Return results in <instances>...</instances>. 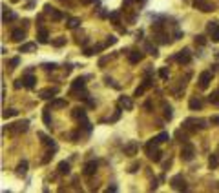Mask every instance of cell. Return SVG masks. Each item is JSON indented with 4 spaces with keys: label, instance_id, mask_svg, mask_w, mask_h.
Masks as SVG:
<instances>
[{
    "label": "cell",
    "instance_id": "obj_1",
    "mask_svg": "<svg viewBox=\"0 0 219 193\" xmlns=\"http://www.w3.org/2000/svg\"><path fill=\"white\" fill-rule=\"evenodd\" d=\"M137 151H139V142H135V140H130L124 146V155H128V157L137 155Z\"/></svg>",
    "mask_w": 219,
    "mask_h": 193
},
{
    "label": "cell",
    "instance_id": "obj_2",
    "mask_svg": "<svg viewBox=\"0 0 219 193\" xmlns=\"http://www.w3.org/2000/svg\"><path fill=\"white\" fill-rule=\"evenodd\" d=\"M170 184H172V188H173V189H183V191L186 189V182H184L183 175H175V177H172Z\"/></svg>",
    "mask_w": 219,
    "mask_h": 193
},
{
    "label": "cell",
    "instance_id": "obj_3",
    "mask_svg": "<svg viewBox=\"0 0 219 193\" xmlns=\"http://www.w3.org/2000/svg\"><path fill=\"white\" fill-rule=\"evenodd\" d=\"M210 80H212V73H210V71H203V73L199 75V88L206 89L208 84H210Z\"/></svg>",
    "mask_w": 219,
    "mask_h": 193
},
{
    "label": "cell",
    "instance_id": "obj_4",
    "mask_svg": "<svg viewBox=\"0 0 219 193\" xmlns=\"http://www.w3.org/2000/svg\"><path fill=\"white\" fill-rule=\"evenodd\" d=\"M181 157H183V160H188V162L194 159V146H192V144H184V146H183Z\"/></svg>",
    "mask_w": 219,
    "mask_h": 193
},
{
    "label": "cell",
    "instance_id": "obj_5",
    "mask_svg": "<svg viewBox=\"0 0 219 193\" xmlns=\"http://www.w3.org/2000/svg\"><path fill=\"white\" fill-rule=\"evenodd\" d=\"M175 60H177L179 64H188L192 60V55H190V49H183L179 51L177 55H175Z\"/></svg>",
    "mask_w": 219,
    "mask_h": 193
},
{
    "label": "cell",
    "instance_id": "obj_6",
    "mask_svg": "<svg viewBox=\"0 0 219 193\" xmlns=\"http://www.w3.org/2000/svg\"><path fill=\"white\" fill-rule=\"evenodd\" d=\"M58 93V88H50V89H42L38 95H40V99L44 100H48V99H53V96Z\"/></svg>",
    "mask_w": 219,
    "mask_h": 193
},
{
    "label": "cell",
    "instance_id": "obj_7",
    "mask_svg": "<svg viewBox=\"0 0 219 193\" xmlns=\"http://www.w3.org/2000/svg\"><path fill=\"white\" fill-rule=\"evenodd\" d=\"M97 171V162L95 160H92V162H88L86 166H84V175L86 177H90V175H93Z\"/></svg>",
    "mask_w": 219,
    "mask_h": 193
},
{
    "label": "cell",
    "instance_id": "obj_8",
    "mask_svg": "<svg viewBox=\"0 0 219 193\" xmlns=\"http://www.w3.org/2000/svg\"><path fill=\"white\" fill-rule=\"evenodd\" d=\"M44 9H46V13H48L53 20H62V13H60V11H57V9H53L51 6H46Z\"/></svg>",
    "mask_w": 219,
    "mask_h": 193
},
{
    "label": "cell",
    "instance_id": "obj_9",
    "mask_svg": "<svg viewBox=\"0 0 219 193\" xmlns=\"http://www.w3.org/2000/svg\"><path fill=\"white\" fill-rule=\"evenodd\" d=\"M195 7H197V9H201V11H205V13H208V11H212V9H214L208 2H205V0H195Z\"/></svg>",
    "mask_w": 219,
    "mask_h": 193
},
{
    "label": "cell",
    "instance_id": "obj_10",
    "mask_svg": "<svg viewBox=\"0 0 219 193\" xmlns=\"http://www.w3.org/2000/svg\"><path fill=\"white\" fill-rule=\"evenodd\" d=\"M142 57H144V55H142V51H134V53H130V55H128V60H130L131 64H137V62H141V60H142Z\"/></svg>",
    "mask_w": 219,
    "mask_h": 193
},
{
    "label": "cell",
    "instance_id": "obj_11",
    "mask_svg": "<svg viewBox=\"0 0 219 193\" xmlns=\"http://www.w3.org/2000/svg\"><path fill=\"white\" fill-rule=\"evenodd\" d=\"M148 157H150L153 162H159V160H161V157H163V153H161V150L153 148V150H150V151H148Z\"/></svg>",
    "mask_w": 219,
    "mask_h": 193
},
{
    "label": "cell",
    "instance_id": "obj_12",
    "mask_svg": "<svg viewBox=\"0 0 219 193\" xmlns=\"http://www.w3.org/2000/svg\"><path fill=\"white\" fill-rule=\"evenodd\" d=\"M58 173L60 175H68L70 173V162H66V160H62V162H58Z\"/></svg>",
    "mask_w": 219,
    "mask_h": 193
},
{
    "label": "cell",
    "instance_id": "obj_13",
    "mask_svg": "<svg viewBox=\"0 0 219 193\" xmlns=\"http://www.w3.org/2000/svg\"><path fill=\"white\" fill-rule=\"evenodd\" d=\"M119 104H121L124 109H131V108H134V102H131L130 96H121V99H119Z\"/></svg>",
    "mask_w": 219,
    "mask_h": 193
},
{
    "label": "cell",
    "instance_id": "obj_14",
    "mask_svg": "<svg viewBox=\"0 0 219 193\" xmlns=\"http://www.w3.org/2000/svg\"><path fill=\"white\" fill-rule=\"evenodd\" d=\"M2 9H4V16H2L4 24H8V22H11V20H15V18H16V15H15L13 11H8V7H6V6H4Z\"/></svg>",
    "mask_w": 219,
    "mask_h": 193
},
{
    "label": "cell",
    "instance_id": "obj_15",
    "mask_svg": "<svg viewBox=\"0 0 219 193\" xmlns=\"http://www.w3.org/2000/svg\"><path fill=\"white\" fill-rule=\"evenodd\" d=\"M35 49H37V44H33V42H28V44L20 46V53H29V51H35Z\"/></svg>",
    "mask_w": 219,
    "mask_h": 193
},
{
    "label": "cell",
    "instance_id": "obj_16",
    "mask_svg": "<svg viewBox=\"0 0 219 193\" xmlns=\"http://www.w3.org/2000/svg\"><path fill=\"white\" fill-rule=\"evenodd\" d=\"M35 82H37V79H35L33 75H26V77H24V80H22V84H24L26 88H29V89H31V88H35Z\"/></svg>",
    "mask_w": 219,
    "mask_h": 193
},
{
    "label": "cell",
    "instance_id": "obj_17",
    "mask_svg": "<svg viewBox=\"0 0 219 193\" xmlns=\"http://www.w3.org/2000/svg\"><path fill=\"white\" fill-rule=\"evenodd\" d=\"M73 117H75L77 120L86 118V109H84V108H75V109H73Z\"/></svg>",
    "mask_w": 219,
    "mask_h": 193
},
{
    "label": "cell",
    "instance_id": "obj_18",
    "mask_svg": "<svg viewBox=\"0 0 219 193\" xmlns=\"http://www.w3.org/2000/svg\"><path fill=\"white\" fill-rule=\"evenodd\" d=\"M37 38H38V42H40V44H48V42H50V40H48V31L44 29V28L38 31V37H37Z\"/></svg>",
    "mask_w": 219,
    "mask_h": 193
},
{
    "label": "cell",
    "instance_id": "obj_19",
    "mask_svg": "<svg viewBox=\"0 0 219 193\" xmlns=\"http://www.w3.org/2000/svg\"><path fill=\"white\" fill-rule=\"evenodd\" d=\"M203 108V102L199 100V99H195V96H194V99H190V109H201Z\"/></svg>",
    "mask_w": 219,
    "mask_h": 193
},
{
    "label": "cell",
    "instance_id": "obj_20",
    "mask_svg": "<svg viewBox=\"0 0 219 193\" xmlns=\"http://www.w3.org/2000/svg\"><path fill=\"white\" fill-rule=\"evenodd\" d=\"M82 88H84V77L75 79V80H73V84H71V89L75 91V89H82Z\"/></svg>",
    "mask_w": 219,
    "mask_h": 193
},
{
    "label": "cell",
    "instance_id": "obj_21",
    "mask_svg": "<svg viewBox=\"0 0 219 193\" xmlns=\"http://www.w3.org/2000/svg\"><path fill=\"white\" fill-rule=\"evenodd\" d=\"M28 124H29V122H28V120H22V122H18V124H15V131H16V133H20V131H22V133H24V131L28 129Z\"/></svg>",
    "mask_w": 219,
    "mask_h": 193
},
{
    "label": "cell",
    "instance_id": "obj_22",
    "mask_svg": "<svg viewBox=\"0 0 219 193\" xmlns=\"http://www.w3.org/2000/svg\"><path fill=\"white\" fill-rule=\"evenodd\" d=\"M144 49H146V51H148V53H150L152 57H157V47H155V46H153V44H150V42H146V44H144Z\"/></svg>",
    "mask_w": 219,
    "mask_h": 193
},
{
    "label": "cell",
    "instance_id": "obj_23",
    "mask_svg": "<svg viewBox=\"0 0 219 193\" xmlns=\"http://www.w3.org/2000/svg\"><path fill=\"white\" fill-rule=\"evenodd\" d=\"M11 38H13L15 42H20L22 38H24V31H22V29H15V31L11 33Z\"/></svg>",
    "mask_w": 219,
    "mask_h": 193
},
{
    "label": "cell",
    "instance_id": "obj_24",
    "mask_svg": "<svg viewBox=\"0 0 219 193\" xmlns=\"http://www.w3.org/2000/svg\"><path fill=\"white\" fill-rule=\"evenodd\" d=\"M26 171H28V162L22 160V162L18 164V168H16V173H18V175H26Z\"/></svg>",
    "mask_w": 219,
    "mask_h": 193
},
{
    "label": "cell",
    "instance_id": "obj_25",
    "mask_svg": "<svg viewBox=\"0 0 219 193\" xmlns=\"http://www.w3.org/2000/svg\"><path fill=\"white\" fill-rule=\"evenodd\" d=\"M208 100H210L214 106H219V91H214V93L208 96Z\"/></svg>",
    "mask_w": 219,
    "mask_h": 193
},
{
    "label": "cell",
    "instance_id": "obj_26",
    "mask_svg": "<svg viewBox=\"0 0 219 193\" xmlns=\"http://www.w3.org/2000/svg\"><path fill=\"white\" fill-rule=\"evenodd\" d=\"M79 24H80V20H79V18H70V20H68V24H66V26H68L70 29H75V28L79 26Z\"/></svg>",
    "mask_w": 219,
    "mask_h": 193
},
{
    "label": "cell",
    "instance_id": "obj_27",
    "mask_svg": "<svg viewBox=\"0 0 219 193\" xmlns=\"http://www.w3.org/2000/svg\"><path fill=\"white\" fill-rule=\"evenodd\" d=\"M217 164H219V160H217V155H210V159H208V166L212 168H217Z\"/></svg>",
    "mask_w": 219,
    "mask_h": 193
},
{
    "label": "cell",
    "instance_id": "obj_28",
    "mask_svg": "<svg viewBox=\"0 0 219 193\" xmlns=\"http://www.w3.org/2000/svg\"><path fill=\"white\" fill-rule=\"evenodd\" d=\"M159 77H161L163 80H168V77H170V71H168V67H161V69H159Z\"/></svg>",
    "mask_w": 219,
    "mask_h": 193
},
{
    "label": "cell",
    "instance_id": "obj_29",
    "mask_svg": "<svg viewBox=\"0 0 219 193\" xmlns=\"http://www.w3.org/2000/svg\"><path fill=\"white\" fill-rule=\"evenodd\" d=\"M16 115H18V111H16V109H4V113H2V117H4V118L16 117Z\"/></svg>",
    "mask_w": 219,
    "mask_h": 193
},
{
    "label": "cell",
    "instance_id": "obj_30",
    "mask_svg": "<svg viewBox=\"0 0 219 193\" xmlns=\"http://www.w3.org/2000/svg\"><path fill=\"white\" fill-rule=\"evenodd\" d=\"M210 35H212V40L214 42H219V24H217V28H214L210 31Z\"/></svg>",
    "mask_w": 219,
    "mask_h": 193
},
{
    "label": "cell",
    "instance_id": "obj_31",
    "mask_svg": "<svg viewBox=\"0 0 219 193\" xmlns=\"http://www.w3.org/2000/svg\"><path fill=\"white\" fill-rule=\"evenodd\" d=\"M51 106H53V108H66V100H62V99H55V100L51 102Z\"/></svg>",
    "mask_w": 219,
    "mask_h": 193
},
{
    "label": "cell",
    "instance_id": "obj_32",
    "mask_svg": "<svg viewBox=\"0 0 219 193\" xmlns=\"http://www.w3.org/2000/svg\"><path fill=\"white\" fill-rule=\"evenodd\" d=\"M64 44H66V38H64V37H58L57 40H53V46H55V47H62Z\"/></svg>",
    "mask_w": 219,
    "mask_h": 193
},
{
    "label": "cell",
    "instance_id": "obj_33",
    "mask_svg": "<svg viewBox=\"0 0 219 193\" xmlns=\"http://www.w3.org/2000/svg\"><path fill=\"white\" fill-rule=\"evenodd\" d=\"M172 117H173L172 108H170V106H164V118H166V120H172Z\"/></svg>",
    "mask_w": 219,
    "mask_h": 193
},
{
    "label": "cell",
    "instance_id": "obj_34",
    "mask_svg": "<svg viewBox=\"0 0 219 193\" xmlns=\"http://www.w3.org/2000/svg\"><path fill=\"white\" fill-rule=\"evenodd\" d=\"M157 140H159V144H161V142H166V140H170V135H168L166 131H163V133H159Z\"/></svg>",
    "mask_w": 219,
    "mask_h": 193
},
{
    "label": "cell",
    "instance_id": "obj_35",
    "mask_svg": "<svg viewBox=\"0 0 219 193\" xmlns=\"http://www.w3.org/2000/svg\"><path fill=\"white\" fill-rule=\"evenodd\" d=\"M42 118H44V124H51V117H50V113H48V109L46 111H44V115H42Z\"/></svg>",
    "mask_w": 219,
    "mask_h": 193
},
{
    "label": "cell",
    "instance_id": "obj_36",
    "mask_svg": "<svg viewBox=\"0 0 219 193\" xmlns=\"http://www.w3.org/2000/svg\"><path fill=\"white\" fill-rule=\"evenodd\" d=\"M115 42H117V37H115V35H112V37L106 38V46H113Z\"/></svg>",
    "mask_w": 219,
    "mask_h": 193
},
{
    "label": "cell",
    "instance_id": "obj_37",
    "mask_svg": "<svg viewBox=\"0 0 219 193\" xmlns=\"http://www.w3.org/2000/svg\"><path fill=\"white\" fill-rule=\"evenodd\" d=\"M110 20H113L115 24H119V13L113 11V13H110Z\"/></svg>",
    "mask_w": 219,
    "mask_h": 193
},
{
    "label": "cell",
    "instance_id": "obj_38",
    "mask_svg": "<svg viewBox=\"0 0 219 193\" xmlns=\"http://www.w3.org/2000/svg\"><path fill=\"white\" fill-rule=\"evenodd\" d=\"M144 91H146V88H144V86H139V88L135 89V93H134V95H135V96H141Z\"/></svg>",
    "mask_w": 219,
    "mask_h": 193
},
{
    "label": "cell",
    "instance_id": "obj_39",
    "mask_svg": "<svg viewBox=\"0 0 219 193\" xmlns=\"http://www.w3.org/2000/svg\"><path fill=\"white\" fill-rule=\"evenodd\" d=\"M137 170H139V162H134V164L130 166V170H128V171H130V173H135Z\"/></svg>",
    "mask_w": 219,
    "mask_h": 193
},
{
    "label": "cell",
    "instance_id": "obj_40",
    "mask_svg": "<svg viewBox=\"0 0 219 193\" xmlns=\"http://www.w3.org/2000/svg\"><path fill=\"white\" fill-rule=\"evenodd\" d=\"M195 44H199V46H205V44H206L205 37H195Z\"/></svg>",
    "mask_w": 219,
    "mask_h": 193
},
{
    "label": "cell",
    "instance_id": "obj_41",
    "mask_svg": "<svg viewBox=\"0 0 219 193\" xmlns=\"http://www.w3.org/2000/svg\"><path fill=\"white\" fill-rule=\"evenodd\" d=\"M42 67H44V69H48V71H50V69L53 71V69H57V64H42Z\"/></svg>",
    "mask_w": 219,
    "mask_h": 193
},
{
    "label": "cell",
    "instance_id": "obj_42",
    "mask_svg": "<svg viewBox=\"0 0 219 193\" xmlns=\"http://www.w3.org/2000/svg\"><path fill=\"white\" fill-rule=\"evenodd\" d=\"M18 62H20V60L15 57V58H11V60H9V66H11V67H15V66H18Z\"/></svg>",
    "mask_w": 219,
    "mask_h": 193
},
{
    "label": "cell",
    "instance_id": "obj_43",
    "mask_svg": "<svg viewBox=\"0 0 219 193\" xmlns=\"http://www.w3.org/2000/svg\"><path fill=\"white\" fill-rule=\"evenodd\" d=\"M119 117H121V108H117V111H115V115L112 117V122H113V120H117Z\"/></svg>",
    "mask_w": 219,
    "mask_h": 193
},
{
    "label": "cell",
    "instance_id": "obj_44",
    "mask_svg": "<svg viewBox=\"0 0 219 193\" xmlns=\"http://www.w3.org/2000/svg\"><path fill=\"white\" fill-rule=\"evenodd\" d=\"M214 28H217V24H215V22H208V26H206V29H208V31H212Z\"/></svg>",
    "mask_w": 219,
    "mask_h": 193
},
{
    "label": "cell",
    "instance_id": "obj_45",
    "mask_svg": "<svg viewBox=\"0 0 219 193\" xmlns=\"http://www.w3.org/2000/svg\"><path fill=\"white\" fill-rule=\"evenodd\" d=\"M142 86H144L146 89H148V88H152V80H150V79H146V80L142 82Z\"/></svg>",
    "mask_w": 219,
    "mask_h": 193
},
{
    "label": "cell",
    "instance_id": "obj_46",
    "mask_svg": "<svg viewBox=\"0 0 219 193\" xmlns=\"http://www.w3.org/2000/svg\"><path fill=\"white\" fill-rule=\"evenodd\" d=\"M84 55H86V57H92V55H93V49H84Z\"/></svg>",
    "mask_w": 219,
    "mask_h": 193
},
{
    "label": "cell",
    "instance_id": "obj_47",
    "mask_svg": "<svg viewBox=\"0 0 219 193\" xmlns=\"http://www.w3.org/2000/svg\"><path fill=\"white\" fill-rule=\"evenodd\" d=\"M108 191H117V184H112V186L108 188Z\"/></svg>",
    "mask_w": 219,
    "mask_h": 193
},
{
    "label": "cell",
    "instance_id": "obj_48",
    "mask_svg": "<svg viewBox=\"0 0 219 193\" xmlns=\"http://www.w3.org/2000/svg\"><path fill=\"white\" fill-rule=\"evenodd\" d=\"M173 37H175V40H177V38H181V37H183V33H181V31H175V35H173Z\"/></svg>",
    "mask_w": 219,
    "mask_h": 193
},
{
    "label": "cell",
    "instance_id": "obj_49",
    "mask_svg": "<svg viewBox=\"0 0 219 193\" xmlns=\"http://www.w3.org/2000/svg\"><path fill=\"white\" fill-rule=\"evenodd\" d=\"M212 122H214V124H217V126H219V115H217V117H214V118H212Z\"/></svg>",
    "mask_w": 219,
    "mask_h": 193
},
{
    "label": "cell",
    "instance_id": "obj_50",
    "mask_svg": "<svg viewBox=\"0 0 219 193\" xmlns=\"http://www.w3.org/2000/svg\"><path fill=\"white\" fill-rule=\"evenodd\" d=\"M93 0H80V4H84V6H88V4H92Z\"/></svg>",
    "mask_w": 219,
    "mask_h": 193
}]
</instances>
